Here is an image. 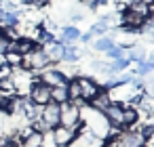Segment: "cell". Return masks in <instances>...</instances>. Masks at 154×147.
<instances>
[{
  "instance_id": "obj_1",
  "label": "cell",
  "mask_w": 154,
  "mask_h": 147,
  "mask_svg": "<svg viewBox=\"0 0 154 147\" xmlns=\"http://www.w3.org/2000/svg\"><path fill=\"white\" fill-rule=\"evenodd\" d=\"M59 126H66V128L74 130L76 137H78V132L85 130V122L80 118V107L74 105L72 101L59 105Z\"/></svg>"
},
{
  "instance_id": "obj_2",
  "label": "cell",
  "mask_w": 154,
  "mask_h": 147,
  "mask_svg": "<svg viewBox=\"0 0 154 147\" xmlns=\"http://www.w3.org/2000/svg\"><path fill=\"white\" fill-rule=\"evenodd\" d=\"M28 99H30L34 105L45 107V105H49V103H51V88H49V86H45L42 82L34 80V82H32V86H30V90H28Z\"/></svg>"
},
{
  "instance_id": "obj_3",
  "label": "cell",
  "mask_w": 154,
  "mask_h": 147,
  "mask_svg": "<svg viewBox=\"0 0 154 147\" xmlns=\"http://www.w3.org/2000/svg\"><path fill=\"white\" fill-rule=\"evenodd\" d=\"M51 143L55 145V147H70V145H74L76 143V132L74 130H70V128H66V126H55V128H51Z\"/></svg>"
},
{
  "instance_id": "obj_4",
  "label": "cell",
  "mask_w": 154,
  "mask_h": 147,
  "mask_svg": "<svg viewBox=\"0 0 154 147\" xmlns=\"http://www.w3.org/2000/svg\"><path fill=\"white\" fill-rule=\"evenodd\" d=\"M36 80H38V82H42V84H45V86H49V88L59 86V84H63V82H70V80H66V78H63V72H61V69H55L53 65H47L42 72H38Z\"/></svg>"
},
{
  "instance_id": "obj_5",
  "label": "cell",
  "mask_w": 154,
  "mask_h": 147,
  "mask_svg": "<svg viewBox=\"0 0 154 147\" xmlns=\"http://www.w3.org/2000/svg\"><path fill=\"white\" fill-rule=\"evenodd\" d=\"M76 82H78V86H80V99H82L85 103L93 101V99L99 95V90H101V86H99L93 78H89V76H78Z\"/></svg>"
},
{
  "instance_id": "obj_6",
  "label": "cell",
  "mask_w": 154,
  "mask_h": 147,
  "mask_svg": "<svg viewBox=\"0 0 154 147\" xmlns=\"http://www.w3.org/2000/svg\"><path fill=\"white\" fill-rule=\"evenodd\" d=\"M40 120L49 126V130L55 128V126H59V105H57V103L45 105V107H42V113H40Z\"/></svg>"
},
{
  "instance_id": "obj_7",
  "label": "cell",
  "mask_w": 154,
  "mask_h": 147,
  "mask_svg": "<svg viewBox=\"0 0 154 147\" xmlns=\"http://www.w3.org/2000/svg\"><path fill=\"white\" fill-rule=\"evenodd\" d=\"M63 44L59 42V40H53V42H49V44H45L42 46V51H45V55H47V59H49V63L53 65V63H59L61 59H63Z\"/></svg>"
},
{
  "instance_id": "obj_8",
  "label": "cell",
  "mask_w": 154,
  "mask_h": 147,
  "mask_svg": "<svg viewBox=\"0 0 154 147\" xmlns=\"http://www.w3.org/2000/svg\"><path fill=\"white\" fill-rule=\"evenodd\" d=\"M103 118L108 120L110 126H118V128H122V105L112 103V105L103 111ZM122 130H125V128H122Z\"/></svg>"
},
{
  "instance_id": "obj_9",
  "label": "cell",
  "mask_w": 154,
  "mask_h": 147,
  "mask_svg": "<svg viewBox=\"0 0 154 147\" xmlns=\"http://www.w3.org/2000/svg\"><path fill=\"white\" fill-rule=\"evenodd\" d=\"M87 105H89L91 109H95V111L103 113V111H106V109H108V107L112 105V99H110L108 90H103V88H101V90H99V95H97V97H95L93 101H89Z\"/></svg>"
},
{
  "instance_id": "obj_10",
  "label": "cell",
  "mask_w": 154,
  "mask_h": 147,
  "mask_svg": "<svg viewBox=\"0 0 154 147\" xmlns=\"http://www.w3.org/2000/svg\"><path fill=\"white\" fill-rule=\"evenodd\" d=\"M137 120H139V111L133 105H122V128L131 130L133 126H137Z\"/></svg>"
},
{
  "instance_id": "obj_11",
  "label": "cell",
  "mask_w": 154,
  "mask_h": 147,
  "mask_svg": "<svg viewBox=\"0 0 154 147\" xmlns=\"http://www.w3.org/2000/svg\"><path fill=\"white\" fill-rule=\"evenodd\" d=\"M78 40H80V32H78V28L72 25V28H63V30H61V40H59V42H61L63 46H74Z\"/></svg>"
},
{
  "instance_id": "obj_12",
  "label": "cell",
  "mask_w": 154,
  "mask_h": 147,
  "mask_svg": "<svg viewBox=\"0 0 154 147\" xmlns=\"http://www.w3.org/2000/svg\"><path fill=\"white\" fill-rule=\"evenodd\" d=\"M51 103H57V105L68 103V82L51 88Z\"/></svg>"
},
{
  "instance_id": "obj_13",
  "label": "cell",
  "mask_w": 154,
  "mask_h": 147,
  "mask_svg": "<svg viewBox=\"0 0 154 147\" xmlns=\"http://www.w3.org/2000/svg\"><path fill=\"white\" fill-rule=\"evenodd\" d=\"M21 147H45V134H40V132H30L21 143H19Z\"/></svg>"
},
{
  "instance_id": "obj_14",
  "label": "cell",
  "mask_w": 154,
  "mask_h": 147,
  "mask_svg": "<svg viewBox=\"0 0 154 147\" xmlns=\"http://www.w3.org/2000/svg\"><path fill=\"white\" fill-rule=\"evenodd\" d=\"M34 49H38V44H36L32 38H28V36H21V38L17 40V53H19V55H30Z\"/></svg>"
},
{
  "instance_id": "obj_15",
  "label": "cell",
  "mask_w": 154,
  "mask_h": 147,
  "mask_svg": "<svg viewBox=\"0 0 154 147\" xmlns=\"http://www.w3.org/2000/svg\"><path fill=\"white\" fill-rule=\"evenodd\" d=\"M80 57H82V51H80V49H76V46H66V49H63V59H61V61L74 63V61H78Z\"/></svg>"
},
{
  "instance_id": "obj_16",
  "label": "cell",
  "mask_w": 154,
  "mask_h": 147,
  "mask_svg": "<svg viewBox=\"0 0 154 147\" xmlns=\"http://www.w3.org/2000/svg\"><path fill=\"white\" fill-rule=\"evenodd\" d=\"M2 59H5V65H9L11 69L21 67V55H19V53H5Z\"/></svg>"
},
{
  "instance_id": "obj_17",
  "label": "cell",
  "mask_w": 154,
  "mask_h": 147,
  "mask_svg": "<svg viewBox=\"0 0 154 147\" xmlns=\"http://www.w3.org/2000/svg\"><path fill=\"white\" fill-rule=\"evenodd\" d=\"M76 99H80V86L74 78V80L68 82V101H76Z\"/></svg>"
},
{
  "instance_id": "obj_18",
  "label": "cell",
  "mask_w": 154,
  "mask_h": 147,
  "mask_svg": "<svg viewBox=\"0 0 154 147\" xmlns=\"http://www.w3.org/2000/svg\"><path fill=\"white\" fill-rule=\"evenodd\" d=\"M112 46H114V40H112V38H108V36H103V38H99V40L95 42V49H97L99 53H108Z\"/></svg>"
},
{
  "instance_id": "obj_19",
  "label": "cell",
  "mask_w": 154,
  "mask_h": 147,
  "mask_svg": "<svg viewBox=\"0 0 154 147\" xmlns=\"http://www.w3.org/2000/svg\"><path fill=\"white\" fill-rule=\"evenodd\" d=\"M2 38H7V40H19L21 34L17 32V25H7V28H2Z\"/></svg>"
},
{
  "instance_id": "obj_20",
  "label": "cell",
  "mask_w": 154,
  "mask_h": 147,
  "mask_svg": "<svg viewBox=\"0 0 154 147\" xmlns=\"http://www.w3.org/2000/svg\"><path fill=\"white\" fill-rule=\"evenodd\" d=\"M152 69H154V65H150L148 61H137V65H135V74H137V76H141V78H143V76H148Z\"/></svg>"
},
{
  "instance_id": "obj_21",
  "label": "cell",
  "mask_w": 154,
  "mask_h": 147,
  "mask_svg": "<svg viewBox=\"0 0 154 147\" xmlns=\"http://www.w3.org/2000/svg\"><path fill=\"white\" fill-rule=\"evenodd\" d=\"M82 2V7H87V9H97L99 4H101V0H80Z\"/></svg>"
},
{
  "instance_id": "obj_22",
  "label": "cell",
  "mask_w": 154,
  "mask_h": 147,
  "mask_svg": "<svg viewBox=\"0 0 154 147\" xmlns=\"http://www.w3.org/2000/svg\"><path fill=\"white\" fill-rule=\"evenodd\" d=\"M7 143H11V134L9 132H0V147H5Z\"/></svg>"
},
{
  "instance_id": "obj_23",
  "label": "cell",
  "mask_w": 154,
  "mask_h": 147,
  "mask_svg": "<svg viewBox=\"0 0 154 147\" xmlns=\"http://www.w3.org/2000/svg\"><path fill=\"white\" fill-rule=\"evenodd\" d=\"M148 97H152V99H154V84H150V86H148Z\"/></svg>"
},
{
  "instance_id": "obj_24",
  "label": "cell",
  "mask_w": 154,
  "mask_h": 147,
  "mask_svg": "<svg viewBox=\"0 0 154 147\" xmlns=\"http://www.w3.org/2000/svg\"><path fill=\"white\" fill-rule=\"evenodd\" d=\"M5 147H21V145H19V143H15V141H11V143H7Z\"/></svg>"
},
{
  "instance_id": "obj_25",
  "label": "cell",
  "mask_w": 154,
  "mask_h": 147,
  "mask_svg": "<svg viewBox=\"0 0 154 147\" xmlns=\"http://www.w3.org/2000/svg\"><path fill=\"white\" fill-rule=\"evenodd\" d=\"M2 17H5V11H2V9H0V21H2Z\"/></svg>"
},
{
  "instance_id": "obj_26",
  "label": "cell",
  "mask_w": 154,
  "mask_h": 147,
  "mask_svg": "<svg viewBox=\"0 0 154 147\" xmlns=\"http://www.w3.org/2000/svg\"><path fill=\"white\" fill-rule=\"evenodd\" d=\"M152 4H154V0H152Z\"/></svg>"
},
{
  "instance_id": "obj_27",
  "label": "cell",
  "mask_w": 154,
  "mask_h": 147,
  "mask_svg": "<svg viewBox=\"0 0 154 147\" xmlns=\"http://www.w3.org/2000/svg\"><path fill=\"white\" fill-rule=\"evenodd\" d=\"M152 113H154V109H152Z\"/></svg>"
}]
</instances>
